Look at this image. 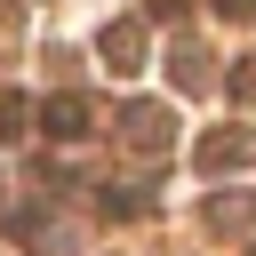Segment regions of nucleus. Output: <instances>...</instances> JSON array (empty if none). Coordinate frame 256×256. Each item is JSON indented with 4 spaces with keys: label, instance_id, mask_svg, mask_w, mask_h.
I'll return each mask as SVG.
<instances>
[{
    "label": "nucleus",
    "instance_id": "1",
    "mask_svg": "<svg viewBox=\"0 0 256 256\" xmlns=\"http://www.w3.org/2000/svg\"><path fill=\"white\" fill-rule=\"evenodd\" d=\"M40 128H48L56 144H80V136H96V104H88L80 88H56V96L40 104Z\"/></svg>",
    "mask_w": 256,
    "mask_h": 256
},
{
    "label": "nucleus",
    "instance_id": "2",
    "mask_svg": "<svg viewBox=\"0 0 256 256\" xmlns=\"http://www.w3.org/2000/svg\"><path fill=\"white\" fill-rule=\"evenodd\" d=\"M120 136H128L136 152H168L176 120H168V104H152V96H128V104H120Z\"/></svg>",
    "mask_w": 256,
    "mask_h": 256
},
{
    "label": "nucleus",
    "instance_id": "3",
    "mask_svg": "<svg viewBox=\"0 0 256 256\" xmlns=\"http://www.w3.org/2000/svg\"><path fill=\"white\" fill-rule=\"evenodd\" d=\"M248 152H256V136H248V128H208V136L192 144V168H200V176H224V168H240Z\"/></svg>",
    "mask_w": 256,
    "mask_h": 256
},
{
    "label": "nucleus",
    "instance_id": "4",
    "mask_svg": "<svg viewBox=\"0 0 256 256\" xmlns=\"http://www.w3.org/2000/svg\"><path fill=\"white\" fill-rule=\"evenodd\" d=\"M96 56H104V64H112V72L128 80V72L144 64V24H136V16H112V24L96 32Z\"/></svg>",
    "mask_w": 256,
    "mask_h": 256
},
{
    "label": "nucleus",
    "instance_id": "5",
    "mask_svg": "<svg viewBox=\"0 0 256 256\" xmlns=\"http://www.w3.org/2000/svg\"><path fill=\"white\" fill-rule=\"evenodd\" d=\"M168 80H176L184 96H200V88H216V56H208V48H200V40L184 32V40L168 48Z\"/></svg>",
    "mask_w": 256,
    "mask_h": 256
},
{
    "label": "nucleus",
    "instance_id": "6",
    "mask_svg": "<svg viewBox=\"0 0 256 256\" xmlns=\"http://www.w3.org/2000/svg\"><path fill=\"white\" fill-rule=\"evenodd\" d=\"M200 224H208L216 240H232V232H248V224H256V192H216V200L200 208Z\"/></svg>",
    "mask_w": 256,
    "mask_h": 256
},
{
    "label": "nucleus",
    "instance_id": "7",
    "mask_svg": "<svg viewBox=\"0 0 256 256\" xmlns=\"http://www.w3.org/2000/svg\"><path fill=\"white\" fill-rule=\"evenodd\" d=\"M8 232L32 240V248H56V256H64V224H56L48 208H8Z\"/></svg>",
    "mask_w": 256,
    "mask_h": 256
},
{
    "label": "nucleus",
    "instance_id": "8",
    "mask_svg": "<svg viewBox=\"0 0 256 256\" xmlns=\"http://www.w3.org/2000/svg\"><path fill=\"white\" fill-rule=\"evenodd\" d=\"M104 216H152V192L144 184H112L104 192Z\"/></svg>",
    "mask_w": 256,
    "mask_h": 256
},
{
    "label": "nucleus",
    "instance_id": "9",
    "mask_svg": "<svg viewBox=\"0 0 256 256\" xmlns=\"http://www.w3.org/2000/svg\"><path fill=\"white\" fill-rule=\"evenodd\" d=\"M224 96H232V104H256V48H248V56H232V72H224Z\"/></svg>",
    "mask_w": 256,
    "mask_h": 256
},
{
    "label": "nucleus",
    "instance_id": "10",
    "mask_svg": "<svg viewBox=\"0 0 256 256\" xmlns=\"http://www.w3.org/2000/svg\"><path fill=\"white\" fill-rule=\"evenodd\" d=\"M24 120H32V104H24L16 88H0V144H8V136H24Z\"/></svg>",
    "mask_w": 256,
    "mask_h": 256
},
{
    "label": "nucleus",
    "instance_id": "11",
    "mask_svg": "<svg viewBox=\"0 0 256 256\" xmlns=\"http://www.w3.org/2000/svg\"><path fill=\"white\" fill-rule=\"evenodd\" d=\"M144 16H160V24H176V16H184V0H144Z\"/></svg>",
    "mask_w": 256,
    "mask_h": 256
},
{
    "label": "nucleus",
    "instance_id": "12",
    "mask_svg": "<svg viewBox=\"0 0 256 256\" xmlns=\"http://www.w3.org/2000/svg\"><path fill=\"white\" fill-rule=\"evenodd\" d=\"M216 16H256V0H216Z\"/></svg>",
    "mask_w": 256,
    "mask_h": 256
},
{
    "label": "nucleus",
    "instance_id": "13",
    "mask_svg": "<svg viewBox=\"0 0 256 256\" xmlns=\"http://www.w3.org/2000/svg\"><path fill=\"white\" fill-rule=\"evenodd\" d=\"M0 24H8V0H0Z\"/></svg>",
    "mask_w": 256,
    "mask_h": 256
}]
</instances>
